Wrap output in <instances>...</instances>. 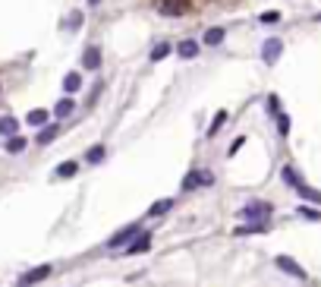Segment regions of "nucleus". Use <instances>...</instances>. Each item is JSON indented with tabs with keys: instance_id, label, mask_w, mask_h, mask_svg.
Wrapping results in <instances>:
<instances>
[{
	"instance_id": "nucleus-1",
	"label": "nucleus",
	"mask_w": 321,
	"mask_h": 287,
	"mask_svg": "<svg viewBox=\"0 0 321 287\" xmlns=\"http://www.w3.org/2000/svg\"><path fill=\"white\" fill-rule=\"evenodd\" d=\"M271 211H274V205L271 202H249L242 211H239V218H245V221H268L271 218Z\"/></svg>"
},
{
	"instance_id": "nucleus-2",
	"label": "nucleus",
	"mask_w": 321,
	"mask_h": 287,
	"mask_svg": "<svg viewBox=\"0 0 321 287\" xmlns=\"http://www.w3.org/2000/svg\"><path fill=\"white\" fill-rule=\"evenodd\" d=\"M280 51H283V41H280V38H268V41L261 44V60L268 63V66L277 63V60H280Z\"/></svg>"
},
{
	"instance_id": "nucleus-3",
	"label": "nucleus",
	"mask_w": 321,
	"mask_h": 287,
	"mask_svg": "<svg viewBox=\"0 0 321 287\" xmlns=\"http://www.w3.org/2000/svg\"><path fill=\"white\" fill-rule=\"evenodd\" d=\"M151 249V234H136L129 243H126V253L123 256H142Z\"/></svg>"
},
{
	"instance_id": "nucleus-4",
	"label": "nucleus",
	"mask_w": 321,
	"mask_h": 287,
	"mask_svg": "<svg viewBox=\"0 0 321 287\" xmlns=\"http://www.w3.org/2000/svg\"><path fill=\"white\" fill-rule=\"evenodd\" d=\"M136 234H139V227H136V224H129V227L117 230V234H113V237L107 240V246H110V249H120V246H126V243H129L132 237H136Z\"/></svg>"
},
{
	"instance_id": "nucleus-5",
	"label": "nucleus",
	"mask_w": 321,
	"mask_h": 287,
	"mask_svg": "<svg viewBox=\"0 0 321 287\" xmlns=\"http://www.w3.org/2000/svg\"><path fill=\"white\" fill-rule=\"evenodd\" d=\"M277 268H280V272H287V275H293L296 281H309L306 278V268H299L293 259H287V256H277Z\"/></svg>"
},
{
	"instance_id": "nucleus-6",
	"label": "nucleus",
	"mask_w": 321,
	"mask_h": 287,
	"mask_svg": "<svg viewBox=\"0 0 321 287\" xmlns=\"http://www.w3.org/2000/svg\"><path fill=\"white\" fill-rule=\"evenodd\" d=\"M51 272H54L51 265H38V268H32V272H26L19 278V284H41L44 278H51Z\"/></svg>"
},
{
	"instance_id": "nucleus-7",
	"label": "nucleus",
	"mask_w": 321,
	"mask_h": 287,
	"mask_svg": "<svg viewBox=\"0 0 321 287\" xmlns=\"http://www.w3.org/2000/svg\"><path fill=\"white\" fill-rule=\"evenodd\" d=\"M199 47H202V44H199L195 38H186V41L177 44V54H180L183 60H192V57H199Z\"/></svg>"
},
{
	"instance_id": "nucleus-8",
	"label": "nucleus",
	"mask_w": 321,
	"mask_h": 287,
	"mask_svg": "<svg viewBox=\"0 0 321 287\" xmlns=\"http://www.w3.org/2000/svg\"><path fill=\"white\" fill-rule=\"evenodd\" d=\"M82 66L85 69H101V51L98 47H85V54H82Z\"/></svg>"
},
{
	"instance_id": "nucleus-9",
	"label": "nucleus",
	"mask_w": 321,
	"mask_h": 287,
	"mask_svg": "<svg viewBox=\"0 0 321 287\" xmlns=\"http://www.w3.org/2000/svg\"><path fill=\"white\" fill-rule=\"evenodd\" d=\"M29 149V142H26V136H7V155H22Z\"/></svg>"
},
{
	"instance_id": "nucleus-10",
	"label": "nucleus",
	"mask_w": 321,
	"mask_h": 287,
	"mask_svg": "<svg viewBox=\"0 0 321 287\" xmlns=\"http://www.w3.org/2000/svg\"><path fill=\"white\" fill-rule=\"evenodd\" d=\"M76 174H79V164H76V161H63V164L54 168V177H60V180H69Z\"/></svg>"
},
{
	"instance_id": "nucleus-11",
	"label": "nucleus",
	"mask_w": 321,
	"mask_h": 287,
	"mask_svg": "<svg viewBox=\"0 0 321 287\" xmlns=\"http://www.w3.org/2000/svg\"><path fill=\"white\" fill-rule=\"evenodd\" d=\"M224 35H227V32H224L220 26H214V29H208V32L202 35V44H208V47H217V44L224 41Z\"/></svg>"
},
{
	"instance_id": "nucleus-12",
	"label": "nucleus",
	"mask_w": 321,
	"mask_h": 287,
	"mask_svg": "<svg viewBox=\"0 0 321 287\" xmlns=\"http://www.w3.org/2000/svg\"><path fill=\"white\" fill-rule=\"evenodd\" d=\"M72 111H76V101H72V98H60V101L54 104V117H60V120L69 117Z\"/></svg>"
},
{
	"instance_id": "nucleus-13",
	"label": "nucleus",
	"mask_w": 321,
	"mask_h": 287,
	"mask_svg": "<svg viewBox=\"0 0 321 287\" xmlns=\"http://www.w3.org/2000/svg\"><path fill=\"white\" fill-rule=\"evenodd\" d=\"M16 133H19V120L10 117V114H7V117H0V136L7 139V136H16Z\"/></svg>"
},
{
	"instance_id": "nucleus-14",
	"label": "nucleus",
	"mask_w": 321,
	"mask_h": 287,
	"mask_svg": "<svg viewBox=\"0 0 321 287\" xmlns=\"http://www.w3.org/2000/svg\"><path fill=\"white\" fill-rule=\"evenodd\" d=\"M293 189H296V193L302 196V199H309V202H315V205H321V193H318V189H312V186H306V183H302V180H299V183H296Z\"/></svg>"
},
{
	"instance_id": "nucleus-15",
	"label": "nucleus",
	"mask_w": 321,
	"mask_h": 287,
	"mask_svg": "<svg viewBox=\"0 0 321 287\" xmlns=\"http://www.w3.org/2000/svg\"><path fill=\"white\" fill-rule=\"evenodd\" d=\"M170 208H174V199H158L155 205L148 208V218H161V214H167Z\"/></svg>"
},
{
	"instance_id": "nucleus-16",
	"label": "nucleus",
	"mask_w": 321,
	"mask_h": 287,
	"mask_svg": "<svg viewBox=\"0 0 321 287\" xmlns=\"http://www.w3.org/2000/svg\"><path fill=\"white\" fill-rule=\"evenodd\" d=\"M47 117H51V114L44 111V107H35V111H29V117H26V120L32 123V127H44V123H47Z\"/></svg>"
},
{
	"instance_id": "nucleus-17",
	"label": "nucleus",
	"mask_w": 321,
	"mask_h": 287,
	"mask_svg": "<svg viewBox=\"0 0 321 287\" xmlns=\"http://www.w3.org/2000/svg\"><path fill=\"white\" fill-rule=\"evenodd\" d=\"M268 230V221H249L245 227H236V234H264Z\"/></svg>"
},
{
	"instance_id": "nucleus-18",
	"label": "nucleus",
	"mask_w": 321,
	"mask_h": 287,
	"mask_svg": "<svg viewBox=\"0 0 321 287\" xmlns=\"http://www.w3.org/2000/svg\"><path fill=\"white\" fill-rule=\"evenodd\" d=\"M63 88L76 95V92L82 88V76H79V73H66V79H63Z\"/></svg>"
},
{
	"instance_id": "nucleus-19",
	"label": "nucleus",
	"mask_w": 321,
	"mask_h": 287,
	"mask_svg": "<svg viewBox=\"0 0 321 287\" xmlns=\"http://www.w3.org/2000/svg\"><path fill=\"white\" fill-rule=\"evenodd\" d=\"M57 133H60V127H47V130H41V133H38V146H51V142L57 139Z\"/></svg>"
},
{
	"instance_id": "nucleus-20",
	"label": "nucleus",
	"mask_w": 321,
	"mask_h": 287,
	"mask_svg": "<svg viewBox=\"0 0 321 287\" xmlns=\"http://www.w3.org/2000/svg\"><path fill=\"white\" fill-rule=\"evenodd\" d=\"M224 123H227V111H217V114H214V123L208 127V136H217V130L224 127Z\"/></svg>"
},
{
	"instance_id": "nucleus-21",
	"label": "nucleus",
	"mask_w": 321,
	"mask_h": 287,
	"mask_svg": "<svg viewBox=\"0 0 321 287\" xmlns=\"http://www.w3.org/2000/svg\"><path fill=\"white\" fill-rule=\"evenodd\" d=\"M85 161H88V164H101V161H104V149H101V146H94V149H88Z\"/></svg>"
},
{
	"instance_id": "nucleus-22",
	"label": "nucleus",
	"mask_w": 321,
	"mask_h": 287,
	"mask_svg": "<svg viewBox=\"0 0 321 287\" xmlns=\"http://www.w3.org/2000/svg\"><path fill=\"white\" fill-rule=\"evenodd\" d=\"M280 177H283V183H287V186H296V183H299V174H296L293 168H283Z\"/></svg>"
},
{
	"instance_id": "nucleus-23",
	"label": "nucleus",
	"mask_w": 321,
	"mask_h": 287,
	"mask_svg": "<svg viewBox=\"0 0 321 287\" xmlns=\"http://www.w3.org/2000/svg\"><path fill=\"white\" fill-rule=\"evenodd\" d=\"M277 133H280V136H287V133H290V117H287V114H280V111H277Z\"/></svg>"
},
{
	"instance_id": "nucleus-24",
	"label": "nucleus",
	"mask_w": 321,
	"mask_h": 287,
	"mask_svg": "<svg viewBox=\"0 0 321 287\" xmlns=\"http://www.w3.org/2000/svg\"><path fill=\"white\" fill-rule=\"evenodd\" d=\"M170 51H174V47H170V44H158L155 51H151V60H155V63H158V60H164V57H167V54H170Z\"/></svg>"
},
{
	"instance_id": "nucleus-25",
	"label": "nucleus",
	"mask_w": 321,
	"mask_h": 287,
	"mask_svg": "<svg viewBox=\"0 0 321 287\" xmlns=\"http://www.w3.org/2000/svg\"><path fill=\"white\" fill-rule=\"evenodd\" d=\"M195 183H199V171H192V174H189V177H186V180H183V189L189 193V189H192Z\"/></svg>"
},
{
	"instance_id": "nucleus-26",
	"label": "nucleus",
	"mask_w": 321,
	"mask_h": 287,
	"mask_svg": "<svg viewBox=\"0 0 321 287\" xmlns=\"http://www.w3.org/2000/svg\"><path fill=\"white\" fill-rule=\"evenodd\" d=\"M69 29H72V32L82 29V13H72V16H69Z\"/></svg>"
},
{
	"instance_id": "nucleus-27",
	"label": "nucleus",
	"mask_w": 321,
	"mask_h": 287,
	"mask_svg": "<svg viewBox=\"0 0 321 287\" xmlns=\"http://www.w3.org/2000/svg\"><path fill=\"white\" fill-rule=\"evenodd\" d=\"M280 19V13L277 10H271V13H261V22H277Z\"/></svg>"
},
{
	"instance_id": "nucleus-28",
	"label": "nucleus",
	"mask_w": 321,
	"mask_h": 287,
	"mask_svg": "<svg viewBox=\"0 0 321 287\" xmlns=\"http://www.w3.org/2000/svg\"><path fill=\"white\" fill-rule=\"evenodd\" d=\"M199 183H202V186H211V183H214V177L208 174V171H202V174H199Z\"/></svg>"
},
{
	"instance_id": "nucleus-29",
	"label": "nucleus",
	"mask_w": 321,
	"mask_h": 287,
	"mask_svg": "<svg viewBox=\"0 0 321 287\" xmlns=\"http://www.w3.org/2000/svg\"><path fill=\"white\" fill-rule=\"evenodd\" d=\"M299 214H302V218H312V221L321 218V211H312V208H299Z\"/></svg>"
},
{
	"instance_id": "nucleus-30",
	"label": "nucleus",
	"mask_w": 321,
	"mask_h": 287,
	"mask_svg": "<svg viewBox=\"0 0 321 287\" xmlns=\"http://www.w3.org/2000/svg\"><path fill=\"white\" fill-rule=\"evenodd\" d=\"M239 149H242V139H233V146H230V155H236Z\"/></svg>"
},
{
	"instance_id": "nucleus-31",
	"label": "nucleus",
	"mask_w": 321,
	"mask_h": 287,
	"mask_svg": "<svg viewBox=\"0 0 321 287\" xmlns=\"http://www.w3.org/2000/svg\"><path fill=\"white\" fill-rule=\"evenodd\" d=\"M101 4V0H88V7H98Z\"/></svg>"
},
{
	"instance_id": "nucleus-32",
	"label": "nucleus",
	"mask_w": 321,
	"mask_h": 287,
	"mask_svg": "<svg viewBox=\"0 0 321 287\" xmlns=\"http://www.w3.org/2000/svg\"><path fill=\"white\" fill-rule=\"evenodd\" d=\"M318 19H321V13H318Z\"/></svg>"
}]
</instances>
